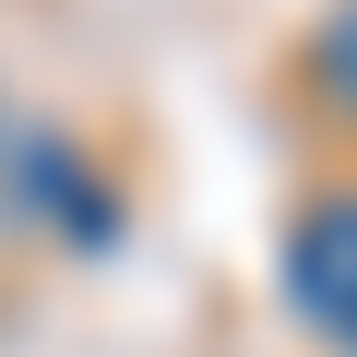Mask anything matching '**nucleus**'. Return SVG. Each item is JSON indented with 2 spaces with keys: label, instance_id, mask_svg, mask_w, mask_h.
Listing matches in <instances>:
<instances>
[{
  "label": "nucleus",
  "instance_id": "obj_1",
  "mask_svg": "<svg viewBox=\"0 0 357 357\" xmlns=\"http://www.w3.org/2000/svg\"><path fill=\"white\" fill-rule=\"evenodd\" d=\"M286 298H298V321H321L333 345H357V191H333V203L298 215V238H286Z\"/></svg>",
  "mask_w": 357,
  "mask_h": 357
},
{
  "label": "nucleus",
  "instance_id": "obj_2",
  "mask_svg": "<svg viewBox=\"0 0 357 357\" xmlns=\"http://www.w3.org/2000/svg\"><path fill=\"white\" fill-rule=\"evenodd\" d=\"M310 96H321L333 119H357V0H345V13L310 36Z\"/></svg>",
  "mask_w": 357,
  "mask_h": 357
}]
</instances>
